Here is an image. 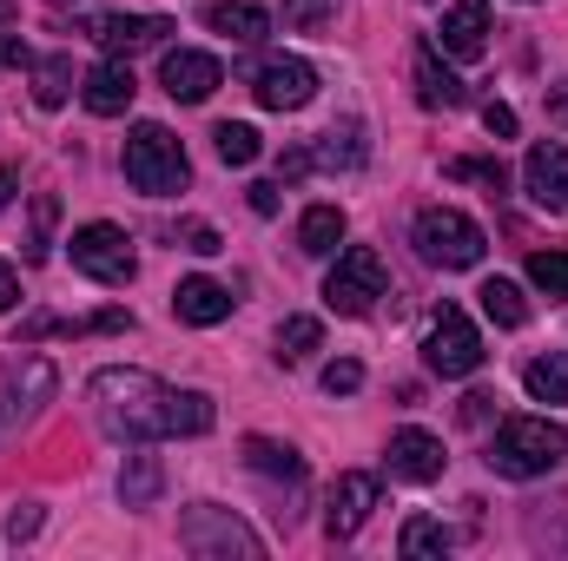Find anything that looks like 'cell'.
Returning <instances> with one entry per match:
<instances>
[{
    "label": "cell",
    "mask_w": 568,
    "mask_h": 561,
    "mask_svg": "<svg viewBox=\"0 0 568 561\" xmlns=\"http://www.w3.org/2000/svg\"><path fill=\"white\" fill-rule=\"evenodd\" d=\"M93 410L100 422L113 429V436H126V442H145V436H172V390L159 384V377H145V370H100L93 377Z\"/></svg>",
    "instance_id": "cell-1"
},
{
    "label": "cell",
    "mask_w": 568,
    "mask_h": 561,
    "mask_svg": "<svg viewBox=\"0 0 568 561\" xmlns=\"http://www.w3.org/2000/svg\"><path fill=\"white\" fill-rule=\"evenodd\" d=\"M568 456V429L549 417H509L489 436V469L509 476V482H529V476H549Z\"/></svg>",
    "instance_id": "cell-2"
},
{
    "label": "cell",
    "mask_w": 568,
    "mask_h": 561,
    "mask_svg": "<svg viewBox=\"0 0 568 561\" xmlns=\"http://www.w3.org/2000/svg\"><path fill=\"white\" fill-rule=\"evenodd\" d=\"M126 178L140 185L145 198H172V192H185V178H192V165H185V145L172 140L165 126H133L126 133Z\"/></svg>",
    "instance_id": "cell-3"
},
{
    "label": "cell",
    "mask_w": 568,
    "mask_h": 561,
    "mask_svg": "<svg viewBox=\"0 0 568 561\" xmlns=\"http://www.w3.org/2000/svg\"><path fill=\"white\" fill-rule=\"evenodd\" d=\"M417 252H424L429 265H443V272H469V265H483L489 238L456 205H429V212H417Z\"/></svg>",
    "instance_id": "cell-4"
},
{
    "label": "cell",
    "mask_w": 568,
    "mask_h": 561,
    "mask_svg": "<svg viewBox=\"0 0 568 561\" xmlns=\"http://www.w3.org/2000/svg\"><path fill=\"white\" fill-rule=\"evenodd\" d=\"M179 542L192 549V555H219V561H232V555H245V561H258L265 555V542L232 516V509H212V502H199V509H185V522H179Z\"/></svg>",
    "instance_id": "cell-5"
},
{
    "label": "cell",
    "mask_w": 568,
    "mask_h": 561,
    "mask_svg": "<svg viewBox=\"0 0 568 561\" xmlns=\"http://www.w3.org/2000/svg\"><path fill=\"white\" fill-rule=\"evenodd\" d=\"M424 364L436 370V377H469V370H483V337H476V324H469L456 304H443V310L429 317Z\"/></svg>",
    "instance_id": "cell-6"
},
{
    "label": "cell",
    "mask_w": 568,
    "mask_h": 561,
    "mask_svg": "<svg viewBox=\"0 0 568 561\" xmlns=\"http://www.w3.org/2000/svg\"><path fill=\"white\" fill-rule=\"evenodd\" d=\"M73 272H87L93 284H133V272H140L133 238H126L120 225H106V218L80 225V232H73Z\"/></svg>",
    "instance_id": "cell-7"
},
{
    "label": "cell",
    "mask_w": 568,
    "mask_h": 561,
    "mask_svg": "<svg viewBox=\"0 0 568 561\" xmlns=\"http://www.w3.org/2000/svg\"><path fill=\"white\" fill-rule=\"evenodd\" d=\"M377 297H384V258H377L371 245H351V252L331 265V278H324V304H331L337 317H364Z\"/></svg>",
    "instance_id": "cell-8"
},
{
    "label": "cell",
    "mask_w": 568,
    "mask_h": 561,
    "mask_svg": "<svg viewBox=\"0 0 568 561\" xmlns=\"http://www.w3.org/2000/svg\"><path fill=\"white\" fill-rule=\"evenodd\" d=\"M252 93H258V106H265V113H297V106H311L317 73H311V60L272 53V60H258V67H252Z\"/></svg>",
    "instance_id": "cell-9"
},
{
    "label": "cell",
    "mask_w": 568,
    "mask_h": 561,
    "mask_svg": "<svg viewBox=\"0 0 568 561\" xmlns=\"http://www.w3.org/2000/svg\"><path fill=\"white\" fill-rule=\"evenodd\" d=\"M371 509H377V476H337L331 482V496H324V536L331 542H351L364 522H371Z\"/></svg>",
    "instance_id": "cell-10"
},
{
    "label": "cell",
    "mask_w": 568,
    "mask_h": 561,
    "mask_svg": "<svg viewBox=\"0 0 568 561\" xmlns=\"http://www.w3.org/2000/svg\"><path fill=\"white\" fill-rule=\"evenodd\" d=\"M87 33H93L113 60H126V53H140V47H159V40L179 33V27H172L165 13H93Z\"/></svg>",
    "instance_id": "cell-11"
},
{
    "label": "cell",
    "mask_w": 568,
    "mask_h": 561,
    "mask_svg": "<svg viewBox=\"0 0 568 561\" xmlns=\"http://www.w3.org/2000/svg\"><path fill=\"white\" fill-rule=\"evenodd\" d=\"M159 80H165V93L172 100H185V106H199V100H212L219 93V60L212 53H192V47H172L165 53V67H159Z\"/></svg>",
    "instance_id": "cell-12"
},
{
    "label": "cell",
    "mask_w": 568,
    "mask_h": 561,
    "mask_svg": "<svg viewBox=\"0 0 568 561\" xmlns=\"http://www.w3.org/2000/svg\"><path fill=\"white\" fill-rule=\"evenodd\" d=\"M133 93H140V80H133V67L113 60V53L80 80V100H87V113H100V120H120V113L133 106Z\"/></svg>",
    "instance_id": "cell-13"
},
{
    "label": "cell",
    "mask_w": 568,
    "mask_h": 561,
    "mask_svg": "<svg viewBox=\"0 0 568 561\" xmlns=\"http://www.w3.org/2000/svg\"><path fill=\"white\" fill-rule=\"evenodd\" d=\"M40 397H53V364H40V357H27V364H13L7 377H0V436L13 429V422L27 417Z\"/></svg>",
    "instance_id": "cell-14"
},
{
    "label": "cell",
    "mask_w": 568,
    "mask_h": 561,
    "mask_svg": "<svg viewBox=\"0 0 568 561\" xmlns=\"http://www.w3.org/2000/svg\"><path fill=\"white\" fill-rule=\"evenodd\" d=\"M436 47H443L449 60H476V53L489 47V0H456V7L443 13V27H436Z\"/></svg>",
    "instance_id": "cell-15"
},
{
    "label": "cell",
    "mask_w": 568,
    "mask_h": 561,
    "mask_svg": "<svg viewBox=\"0 0 568 561\" xmlns=\"http://www.w3.org/2000/svg\"><path fill=\"white\" fill-rule=\"evenodd\" d=\"M523 185H529V198L542 212H568V145H556V140L536 145L529 165H523Z\"/></svg>",
    "instance_id": "cell-16"
},
{
    "label": "cell",
    "mask_w": 568,
    "mask_h": 561,
    "mask_svg": "<svg viewBox=\"0 0 568 561\" xmlns=\"http://www.w3.org/2000/svg\"><path fill=\"white\" fill-rule=\"evenodd\" d=\"M384 456H390V476H397V482H436V476H443V462H449V456H443V442H436L429 429H397Z\"/></svg>",
    "instance_id": "cell-17"
},
{
    "label": "cell",
    "mask_w": 568,
    "mask_h": 561,
    "mask_svg": "<svg viewBox=\"0 0 568 561\" xmlns=\"http://www.w3.org/2000/svg\"><path fill=\"white\" fill-rule=\"evenodd\" d=\"M172 317L179 324H225L232 317V290L219 278H179V290H172Z\"/></svg>",
    "instance_id": "cell-18"
},
{
    "label": "cell",
    "mask_w": 568,
    "mask_h": 561,
    "mask_svg": "<svg viewBox=\"0 0 568 561\" xmlns=\"http://www.w3.org/2000/svg\"><path fill=\"white\" fill-rule=\"evenodd\" d=\"M417 100H424L429 113L463 106V80L443 67V47H436V40H424V47H417Z\"/></svg>",
    "instance_id": "cell-19"
},
{
    "label": "cell",
    "mask_w": 568,
    "mask_h": 561,
    "mask_svg": "<svg viewBox=\"0 0 568 561\" xmlns=\"http://www.w3.org/2000/svg\"><path fill=\"white\" fill-rule=\"evenodd\" d=\"M205 27H212L219 40H232V47H252V40L272 33L265 7H252V0H219V7H205Z\"/></svg>",
    "instance_id": "cell-20"
},
{
    "label": "cell",
    "mask_w": 568,
    "mask_h": 561,
    "mask_svg": "<svg viewBox=\"0 0 568 561\" xmlns=\"http://www.w3.org/2000/svg\"><path fill=\"white\" fill-rule=\"evenodd\" d=\"M364 159H371V145H364V126H357V120L331 126L324 140L311 145V165H331V172H357Z\"/></svg>",
    "instance_id": "cell-21"
},
{
    "label": "cell",
    "mask_w": 568,
    "mask_h": 561,
    "mask_svg": "<svg viewBox=\"0 0 568 561\" xmlns=\"http://www.w3.org/2000/svg\"><path fill=\"white\" fill-rule=\"evenodd\" d=\"M344 245V212L337 205H311L304 218H297V252L304 258H331Z\"/></svg>",
    "instance_id": "cell-22"
},
{
    "label": "cell",
    "mask_w": 568,
    "mask_h": 561,
    "mask_svg": "<svg viewBox=\"0 0 568 561\" xmlns=\"http://www.w3.org/2000/svg\"><path fill=\"white\" fill-rule=\"evenodd\" d=\"M476 297H483V317H489L496 330H523V324H529V297H523L509 278H489Z\"/></svg>",
    "instance_id": "cell-23"
},
{
    "label": "cell",
    "mask_w": 568,
    "mask_h": 561,
    "mask_svg": "<svg viewBox=\"0 0 568 561\" xmlns=\"http://www.w3.org/2000/svg\"><path fill=\"white\" fill-rule=\"evenodd\" d=\"M523 384H529V397H536V404H568V350H549V357H529Z\"/></svg>",
    "instance_id": "cell-24"
},
{
    "label": "cell",
    "mask_w": 568,
    "mask_h": 561,
    "mask_svg": "<svg viewBox=\"0 0 568 561\" xmlns=\"http://www.w3.org/2000/svg\"><path fill=\"white\" fill-rule=\"evenodd\" d=\"M165 422H172V436H205V429L219 422V410H212V397H205V390H172Z\"/></svg>",
    "instance_id": "cell-25"
},
{
    "label": "cell",
    "mask_w": 568,
    "mask_h": 561,
    "mask_svg": "<svg viewBox=\"0 0 568 561\" xmlns=\"http://www.w3.org/2000/svg\"><path fill=\"white\" fill-rule=\"evenodd\" d=\"M245 462H252L258 476H284V482H304V456H297V449H284V442H265V436H252V442H245Z\"/></svg>",
    "instance_id": "cell-26"
},
{
    "label": "cell",
    "mask_w": 568,
    "mask_h": 561,
    "mask_svg": "<svg viewBox=\"0 0 568 561\" xmlns=\"http://www.w3.org/2000/svg\"><path fill=\"white\" fill-rule=\"evenodd\" d=\"M159 489H165V469H159L152 456H133V462H126V476H120V502H126V509H145Z\"/></svg>",
    "instance_id": "cell-27"
},
{
    "label": "cell",
    "mask_w": 568,
    "mask_h": 561,
    "mask_svg": "<svg viewBox=\"0 0 568 561\" xmlns=\"http://www.w3.org/2000/svg\"><path fill=\"white\" fill-rule=\"evenodd\" d=\"M67 93H73V60H33V100L40 106H67Z\"/></svg>",
    "instance_id": "cell-28"
},
{
    "label": "cell",
    "mask_w": 568,
    "mask_h": 561,
    "mask_svg": "<svg viewBox=\"0 0 568 561\" xmlns=\"http://www.w3.org/2000/svg\"><path fill=\"white\" fill-rule=\"evenodd\" d=\"M397 549H404V555H449V549H456V536H449L443 522H429V516H410V522H404V536H397Z\"/></svg>",
    "instance_id": "cell-29"
},
{
    "label": "cell",
    "mask_w": 568,
    "mask_h": 561,
    "mask_svg": "<svg viewBox=\"0 0 568 561\" xmlns=\"http://www.w3.org/2000/svg\"><path fill=\"white\" fill-rule=\"evenodd\" d=\"M212 145H219V159L225 165H252L265 145H258V126H245V120H225L219 133H212Z\"/></svg>",
    "instance_id": "cell-30"
},
{
    "label": "cell",
    "mask_w": 568,
    "mask_h": 561,
    "mask_svg": "<svg viewBox=\"0 0 568 561\" xmlns=\"http://www.w3.org/2000/svg\"><path fill=\"white\" fill-rule=\"evenodd\" d=\"M317 344H324V324H317V317H284V324H278V357H284V364L311 357Z\"/></svg>",
    "instance_id": "cell-31"
},
{
    "label": "cell",
    "mask_w": 568,
    "mask_h": 561,
    "mask_svg": "<svg viewBox=\"0 0 568 561\" xmlns=\"http://www.w3.org/2000/svg\"><path fill=\"white\" fill-rule=\"evenodd\" d=\"M529 284L549 297H568V252H529Z\"/></svg>",
    "instance_id": "cell-32"
},
{
    "label": "cell",
    "mask_w": 568,
    "mask_h": 561,
    "mask_svg": "<svg viewBox=\"0 0 568 561\" xmlns=\"http://www.w3.org/2000/svg\"><path fill=\"white\" fill-rule=\"evenodd\" d=\"M53 218H60V198H53V192H40V198H33V238H27V258H33V265H40V258H47V245H53Z\"/></svg>",
    "instance_id": "cell-33"
},
{
    "label": "cell",
    "mask_w": 568,
    "mask_h": 561,
    "mask_svg": "<svg viewBox=\"0 0 568 561\" xmlns=\"http://www.w3.org/2000/svg\"><path fill=\"white\" fill-rule=\"evenodd\" d=\"M331 7H337V0H284V27H297V33H324Z\"/></svg>",
    "instance_id": "cell-34"
},
{
    "label": "cell",
    "mask_w": 568,
    "mask_h": 561,
    "mask_svg": "<svg viewBox=\"0 0 568 561\" xmlns=\"http://www.w3.org/2000/svg\"><path fill=\"white\" fill-rule=\"evenodd\" d=\"M324 390H331V397H351V390H364V364H351V357L324 364Z\"/></svg>",
    "instance_id": "cell-35"
},
{
    "label": "cell",
    "mask_w": 568,
    "mask_h": 561,
    "mask_svg": "<svg viewBox=\"0 0 568 561\" xmlns=\"http://www.w3.org/2000/svg\"><path fill=\"white\" fill-rule=\"evenodd\" d=\"M27 536H40V502H20L7 516V542H27Z\"/></svg>",
    "instance_id": "cell-36"
},
{
    "label": "cell",
    "mask_w": 568,
    "mask_h": 561,
    "mask_svg": "<svg viewBox=\"0 0 568 561\" xmlns=\"http://www.w3.org/2000/svg\"><path fill=\"white\" fill-rule=\"evenodd\" d=\"M483 126H489L496 140H516V113H509L503 100H489V106H483Z\"/></svg>",
    "instance_id": "cell-37"
},
{
    "label": "cell",
    "mask_w": 568,
    "mask_h": 561,
    "mask_svg": "<svg viewBox=\"0 0 568 561\" xmlns=\"http://www.w3.org/2000/svg\"><path fill=\"white\" fill-rule=\"evenodd\" d=\"M185 252L212 258V252H225V245H219V232H212V225H185Z\"/></svg>",
    "instance_id": "cell-38"
},
{
    "label": "cell",
    "mask_w": 568,
    "mask_h": 561,
    "mask_svg": "<svg viewBox=\"0 0 568 561\" xmlns=\"http://www.w3.org/2000/svg\"><path fill=\"white\" fill-rule=\"evenodd\" d=\"M13 304H20V278H13V265L0 258V317H7Z\"/></svg>",
    "instance_id": "cell-39"
},
{
    "label": "cell",
    "mask_w": 568,
    "mask_h": 561,
    "mask_svg": "<svg viewBox=\"0 0 568 561\" xmlns=\"http://www.w3.org/2000/svg\"><path fill=\"white\" fill-rule=\"evenodd\" d=\"M489 404H496L489 390H469V397H463V422H483L489 417Z\"/></svg>",
    "instance_id": "cell-40"
},
{
    "label": "cell",
    "mask_w": 568,
    "mask_h": 561,
    "mask_svg": "<svg viewBox=\"0 0 568 561\" xmlns=\"http://www.w3.org/2000/svg\"><path fill=\"white\" fill-rule=\"evenodd\" d=\"M252 212L272 218V212H278V185H252Z\"/></svg>",
    "instance_id": "cell-41"
},
{
    "label": "cell",
    "mask_w": 568,
    "mask_h": 561,
    "mask_svg": "<svg viewBox=\"0 0 568 561\" xmlns=\"http://www.w3.org/2000/svg\"><path fill=\"white\" fill-rule=\"evenodd\" d=\"M27 60V40L20 33H0V67H20Z\"/></svg>",
    "instance_id": "cell-42"
},
{
    "label": "cell",
    "mask_w": 568,
    "mask_h": 561,
    "mask_svg": "<svg viewBox=\"0 0 568 561\" xmlns=\"http://www.w3.org/2000/svg\"><path fill=\"white\" fill-rule=\"evenodd\" d=\"M278 172H284V178H304V172H311V152H284Z\"/></svg>",
    "instance_id": "cell-43"
},
{
    "label": "cell",
    "mask_w": 568,
    "mask_h": 561,
    "mask_svg": "<svg viewBox=\"0 0 568 561\" xmlns=\"http://www.w3.org/2000/svg\"><path fill=\"white\" fill-rule=\"evenodd\" d=\"M126 324H133L126 310H100V317H93V330H126Z\"/></svg>",
    "instance_id": "cell-44"
},
{
    "label": "cell",
    "mask_w": 568,
    "mask_h": 561,
    "mask_svg": "<svg viewBox=\"0 0 568 561\" xmlns=\"http://www.w3.org/2000/svg\"><path fill=\"white\" fill-rule=\"evenodd\" d=\"M549 113H556V120H568V86H556V93H549Z\"/></svg>",
    "instance_id": "cell-45"
},
{
    "label": "cell",
    "mask_w": 568,
    "mask_h": 561,
    "mask_svg": "<svg viewBox=\"0 0 568 561\" xmlns=\"http://www.w3.org/2000/svg\"><path fill=\"white\" fill-rule=\"evenodd\" d=\"M7 198H13V172H0V205H7Z\"/></svg>",
    "instance_id": "cell-46"
},
{
    "label": "cell",
    "mask_w": 568,
    "mask_h": 561,
    "mask_svg": "<svg viewBox=\"0 0 568 561\" xmlns=\"http://www.w3.org/2000/svg\"><path fill=\"white\" fill-rule=\"evenodd\" d=\"M7 20H13V0H0V27H7Z\"/></svg>",
    "instance_id": "cell-47"
},
{
    "label": "cell",
    "mask_w": 568,
    "mask_h": 561,
    "mask_svg": "<svg viewBox=\"0 0 568 561\" xmlns=\"http://www.w3.org/2000/svg\"><path fill=\"white\" fill-rule=\"evenodd\" d=\"M60 7H67V0H60Z\"/></svg>",
    "instance_id": "cell-48"
}]
</instances>
